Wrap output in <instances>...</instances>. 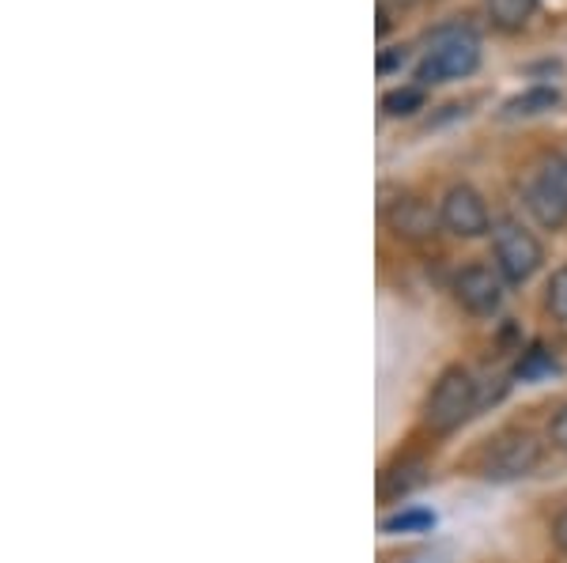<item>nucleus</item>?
Wrapping results in <instances>:
<instances>
[{"instance_id":"f257e3e1","label":"nucleus","mask_w":567,"mask_h":563,"mask_svg":"<svg viewBox=\"0 0 567 563\" xmlns=\"http://www.w3.org/2000/svg\"><path fill=\"white\" fill-rule=\"evenodd\" d=\"M481 65V39L470 23H443L427 34V50L416 65V84L432 87L462 80Z\"/></svg>"},{"instance_id":"2eb2a0df","label":"nucleus","mask_w":567,"mask_h":563,"mask_svg":"<svg viewBox=\"0 0 567 563\" xmlns=\"http://www.w3.org/2000/svg\"><path fill=\"white\" fill-rule=\"evenodd\" d=\"M548 435H553L556 447L567 450V405L560 408V413H556V420H553V428H548Z\"/></svg>"},{"instance_id":"20e7f679","label":"nucleus","mask_w":567,"mask_h":563,"mask_svg":"<svg viewBox=\"0 0 567 563\" xmlns=\"http://www.w3.org/2000/svg\"><path fill=\"white\" fill-rule=\"evenodd\" d=\"M492 250H496V265L511 284H523V280L534 277L545 258L542 242L515 220H499L492 227Z\"/></svg>"},{"instance_id":"f3484780","label":"nucleus","mask_w":567,"mask_h":563,"mask_svg":"<svg viewBox=\"0 0 567 563\" xmlns=\"http://www.w3.org/2000/svg\"><path fill=\"white\" fill-rule=\"evenodd\" d=\"M553 541H556V549L567 552V511L553 522Z\"/></svg>"},{"instance_id":"9b49d317","label":"nucleus","mask_w":567,"mask_h":563,"mask_svg":"<svg viewBox=\"0 0 567 563\" xmlns=\"http://www.w3.org/2000/svg\"><path fill=\"white\" fill-rule=\"evenodd\" d=\"M416 111H424V87H393L382 95V114L386 117H413Z\"/></svg>"},{"instance_id":"f8f14e48","label":"nucleus","mask_w":567,"mask_h":563,"mask_svg":"<svg viewBox=\"0 0 567 563\" xmlns=\"http://www.w3.org/2000/svg\"><path fill=\"white\" fill-rule=\"evenodd\" d=\"M432 525H435L432 511H401V514H393V519L382 522V530L386 533H416V530H432Z\"/></svg>"},{"instance_id":"1a4fd4ad","label":"nucleus","mask_w":567,"mask_h":563,"mask_svg":"<svg viewBox=\"0 0 567 563\" xmlns=\"http://www.w3.org/2000/svg\"><path fill=\"white\" fill-rule=\"evenodd\" d=\"M556 106H560V91L537 84V87H526L523 95L507 98V103H503V117H534V114L556 111Z\"/></svg>"},{"instance_id":"dca6fc26","label":"nucleus","mask_w":567,"mask_h":563,"mask_svg":"<svg viewBox=\"0 0 567 563\" xmlns=\"http://www.w3.org/2000/svg\"><path fill=\"white\" fill-rule=\"evenodd\" d=\"M398 65H405V50H390V53H382V58H379V72H382V76L393 72Z\"/></svg>"},{"instance_id":"ddd939ff","label":"nucleus","mask_w":567,"mask_h":563,"mask_svg":"<svg viewBox=\"0 0 567 563\" xmlns=\"http://www.w3.org/2000/svg\"><path fill=\"white\" fill-rule=\"evenodd\" d=\"M548 311H553L560 322H567V265L553 272L548 280Z\"/></svg>"},{"instance_id":"0eeeda50","label":"nucleus","mask_w":567,"mask_h":563,"mask_svg":"<svg viewBox=\"0 0 567 563\" xmlns=\"http://www.w3.org/2000/svg\"><path fill=\"white\" fill-rule=\"evenodd\" d=\"M454 295H458V303L465 306L470 314L477 317H488L499 311L503 303V288H499V277L492 269L484 265H470L458 272V280H454Z\"/></svg>"},{"instance_id":"39448f33","label":"nucleus","mask_w":567,"mask_h":563,"mask_svg":"<svg viewBox=\"0 0 567 563\" xmlns=\"http://www.w3.org/2000/svg\"><path fill=\"white\" fill-rule=\"evenodd\" d=\"M542 461V442L526 431L503 435L496 447L484 458V477L488 480H518L526 473H534V466Z\"/></svg>"},{"instance_id":"7ed1b4c3","label":"nucleus","mask_w":567,"mask_h":563,"mask_svg":"<svg viewBox=\"0 0 567 563\" xmlns=\"http://www.w3.org/2000/svg\"><path fill=\"white\" fill-rule=\"evenodd\" d=\"M473 405H477V383H473V375L465 367H451L439 375L432 397H427L424 420L435 431H451L473 413Z\"/></svg>"},{"instance_id":"9d476101","label":"nucleus","mask_w":567,"mask_h":563,"mask_svg":"<svg viewBox=\"0 0 567 563\" xmlns=\"http://www.w3.org/2000/svg\"><path fill=\"white\" fill-rule=\"evenodd\" d=\"M484 4L499 31H523L529 15L537 12V0H484Z\"/></svg>"},{"instance_id":"6e6552de","label":"nucleus","mask_w":567,"mask_h":563,"mask_svg":"<svg viewBox=\"0 0 567 563\" xmlns=\"http://www.w3.org/2000/svg\"><path fill=\"white\" fill-rule=\"evenodd\" d=\"M386 220L398 239H427V234L435 231V223H443L439 212H432V205L416 201V197H405V201L393 205L386 212Z\"/></svg>"},{"instance_id":"4468645a","label":"nucleus","mask_w":567,"mask_h":563,"mask_svg":"<svg viewBox=\"0 0 567 563\" xmlns=\"http://www.w3.org/2000/svg\"><path fill=\"white\" fill-rule=\"evenodd\" d=\"M542 371H553V359L545 356V348H534L526 356V363H518V378H534V375H542Z\"/></svg>"},{"instance_id":"f03ea898","label":"nucleus","mask_w":567,"mask_h":563,"mask_svg":"<svg viewBox=\"0 0 567 563\" xmlns=\"http://www.w3.org/2000/svg\"><path fill=\"white\" fill-rule=\"evenodd\" d=\"M523 201L534 212V220L542 227H564L567 223V159L553 156L529 175Z\"/></svg>"},{"instance_id":"423d86ee","label":"nucleus","mask_w":567,"mask_h":563,"mask_svg":"<svg viewBox=\"0 0 567 563\" xmlns=\"http://www.w3.org/2000/svg\"><path fill=\"white\" fill-rule=\"evenodd\" d=\"M439 220L451 234H462V239H477L492 227L488 208H484V197L473 186H451L439 205Z\"/></svg>"}]
</instances>
